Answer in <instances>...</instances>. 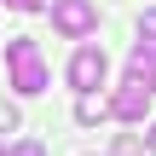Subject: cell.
<instances>
[{"mask_svg":"<svg viewBox=\"0 0 156 156\" xmlns=\"http://www.w3.org/2000/svg\"><path fill=\"white\" fill-rule=\"evenodd\" d=\"M52 29L69 35V41H87L98 29V6L93 0H52Z\"/></svg>","mask_w":156,"mask_h":156,"instance_id":"cell-2","label":"cell"},{"mask_svg":"<svg viewBox=\"0 0 156 156\" xmlns=\"http://www.w3.org/2000/svg\"><path fill=\"white\" fill-rule=\"evenodd\" d=\"M104 75H110V58H104L98 46H81V52L69 58V87L93 93V87H104Z\"/></svg>","mask_w":156,"mask_h":156,"instance_id":"cell-3","label":"cell"},{"mask_svg":"<svg viewBox=\"0 0 156 156\" xmlns=\"http://www.w3.org/2000/svg\"><path fill=\"white\" fill-rule=\"evenodd\" d=\"M145 110H151V87L145 81H122V93L110 98V116L116 122H145Z\"/></svg>","mask_w":156,"mask_h":156,"instance_id":"cell-4","label":"cell"},{"mask_svg":"<svg viewBox=\"0 0 156 156\" xmlns=\"http://www.w3.org/2000/svg\"><path fill=\"white\" fill-rule=\"evenodd\" d=\"M104 116H110V98H98V93H81V98H75V122H81V127H93V122H104Z\"/></svg>","mask_w":156,"mask_h":156,"instance_id":"cell-6","label":"cell"},{"mask_svg":"<svg viewBox=\"0 0 156 156\" xmlns=\"http://www.w3.org/2000/svg\"><path fill=\"white\" fill-rule=\"evenodd\" d=\"M0 156H46V145H41V139H23V145H6Z\"/></svg>","mask_w":156,"mask_h":156,"instance_id":"cell-8","label":"cell"},{"mask_svg":"<svg viewBox=\"0 0 156 156\" xmlns=\"http://www.w3.org/2000/svg\"><path fill=\"white\" fill-rule=\"evenodd\" d=\"M0 6H12V12H41L46 0H0Z\"/></svg>","mask_w":156,"mask_h":156,"instance_id":"cell-11","label":"cell"},{"mask_svg":"<svg viewBox=\"0 0 156 156\" xmlns=\"http://www.w3.org/2000/svg\"><path fill=\"white\" fill-rule=\"evenodd\" d=\"M139 35H145L139 46H156V6H151V12H145V17H139Z\"/></svg>","mask_w":156,"mask_h":156,"instance_id":"cell-9","label":"cell"},{"mask_svg":"<svg viewBox=\"0 0 156 156\" xmlns=\"http://www.w3.org/2000/svg\"><path fill=\"white\" fill-rule=\"evenodd\" d=\"M127 81H145L156 93V46H133V58H127Z\"/></svg>","mask_w":156,"mask_h":156,"instance_id":"cell-5","label":"cell"},{"mask_svg":"<svg viewBox=\"0 0 156 156\" xmlns=\"http://www.w3.org/2000/svg\"><path fill=\"white\" fill-rule=\"evenodd\" d=\"M6 64H12V87H17L23 98L46 93V64H41V46H35L29 35H12V41H6Z\"/></svg>","mask_w":156,"mask_h":156,"instance_id":"cell-1","label":"cell"},{"mask_svg":"<svg viewBox=\"0 0 156 156\" xmlns=\"http://www.w3.org/2000/svg\"><path fill=\"white\" fill-rule=\"evenodd\" d=\"M116 156H145V145H139L133 133H122V139H116Z\"/></svg>","mask_w":156,"mask_h":156,"instance_id":"cell-10","label":"cell"},{"mask_svg":"<svg viewBox=\"0 0 156 156\" xmlns=\"http://www.w3.org/2000/svg\"><path fill=\"white\" fill-rule=\"evenodd\" d=\"M17 122H23V116H17V104H12V98H0V139H6V133H17Z\"/></svg>","mask_w":156,"mask_h":156,"instance_id":"cell-7","label":"cell"},{"mask_svg":"<svg viewBox=\"0 0 156 156\" xmlns=\"http://www.w3.org/2000/svg\"><path fill=\"white\" fill-rule=\"evenodd\" d=\"M145 151H151V156H156V122H151V139H145Z\"/></svg>","mask_w":156,"mask_h":156,"instance_id":"cell-12","label":"cell"}]
</instances>
